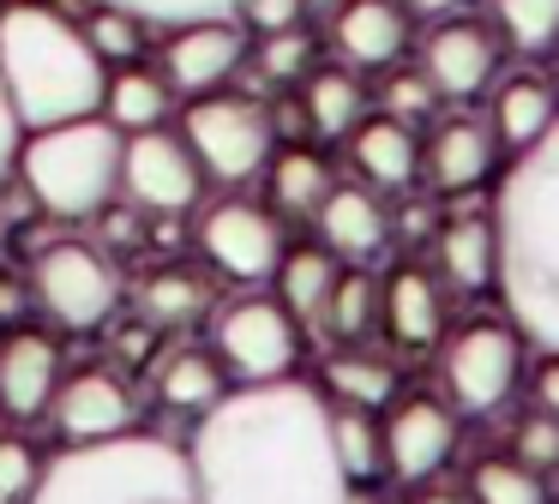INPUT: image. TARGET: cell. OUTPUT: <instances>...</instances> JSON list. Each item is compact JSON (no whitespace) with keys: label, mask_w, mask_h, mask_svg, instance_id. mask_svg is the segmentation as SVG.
<instances>
[{"label":"cell","mask_w":559,"mask_h":504,"mask_svg":"<svg viewBox=\"0 0 559 504\" xmlns=\"http://www.w3.org/2000/svg\"><path fill=\"white\" fill-rule=\"evenodd\" d=\"M181 451L199 504H343L355 492L331 444V403L307 379L235 384Z\"/></svg>","instance_id":"6da1fadb"},{"label":"cell","mask_w":559,"mask_h":504,"mask_svg":"<svg viewBox=\"0 0 559 504\" xmlns=\"http://www.w3.org/2000/svg\"><path fill=\"white\" fill-rule=\"evenodd\" d=\"M499 235L493 295L506 324L542 355H559V120L506 163L487 199Z\"/></svg>","instance_id":"7a4b0ae2"},{"label":"cell","mask_w":559,"mask_h":504,"mask_svg":"<svg viewBox=\"0 0 559 504\" xmlns=\"http://www.w3.org/2000/svg\"><path fill=\"white\" fill-rule=\"evenodd\" d=\"M0 79L13 96L25 132L61 127V120L103 115L109 60L91 48L85 24H73L49 0H7L0 7Z\"/></svg>","instance_id":"3957f363"},{"label":"cell","mask_w":559,"mask_h":504,"mask_svg":"<svg viewBox=\"0 0 559 504\" xmlns=\"http://www.w3.org/2000/svg\"><path fill=\"white\" fill-rule=\"evenodd\" d=\"M31 504H199L187 451L151 432L103 444H67Z\"/></svg>","instance_id":"277c9868"},{"label":"cell","mask_w":559,"mask_h":504,"mask_svg":"<svg viewBox=\"0 0 559 504\" xmlns=\"http://www.w3.org/2000/svg\"><path fill=\"white\" fill-rule=\"evenodd\" d=\"M121 132L103 115L61 120V127L25 132L19 144V187L31 192L37 211H49L55 223H85L103 216L109 199L121 192Z\"/></svg>","instance_id":"5b68a950"},{"label":"cell","mask_w":559,"mask_h":504,"mask_svg":"<svg viewBox=\"0 0 559 504\" xmlns=\"http://www.w3.org/2000/svg\"><path fill=\"white\" fill-rule=\"evenodd\" d=\"M187 151L199 156L205 180H223V187H241V180L265 175L271 151H277V132H271V108L259 96L241 91H205L187 96L181 127Z\"/></svg>","instance_id":"8992f818"},{"label":"cell","mask_w":559,"mask_h":504,"mask_svg":"<svg viewBox=\"0 0 559 504\" xmlns=\"http://www.w3.org/2000/svg\"><path fill=\"white\" fill-rule=\"evenodd\" d=\"M523 336L506 319H475L463 331L445 336L439 355V391L463 420H487L511 403V391L523 384Z\"/></svg>","instance_id":"52a82bcc"},{"label":"cell","mask_w":559,"mask_h":504,"mask_svg":"<svg viewBox=\"0 0 559 504\" xmlns=\"http://www.w3.org/2000/svg\"><path fill=\"white\" fill-rule=\"evenodd\" d=\"M211 348L235 384L295 379L301 367V319L277 295H235L211 312Z\"/></svg>","instance_id":"ba28073f"},{"label":"cell","mask_w":559,"mask_h":504,"mask_svg":"<svg viewBox=\"0 0 559 504\" xmlns=\"http://www.w3.org/2000/svg\"><path fill=\"white\" fill-rule=\"evenodd\" d=\"M31 300L61 331H103L121 312V271L109 252L85 247V240H55L31 264Z\"/></svg>","instance_id":"9c48e42d"},{"label":"cell","mask_w":559,"mask_h":504,"mask_svg":"<svg viewBox=\"0 0 559 504\" xmlns=\"http://www.w3.org/2000/svg\"><path fill=\"white\" fill-rule=\"evenodd\" d=\"M199 252L217 276L241 288H259L277 276L283 252H289V235H283V216L271 204H253V199H217L211 211H199V228H193Z\"/></svg>","instance_id":"30bf717a"},{"label":"cell","mask_w":559,"mask_h":504,"mask_svg":"<svg viewBox=\"0 0 559 504\" xmlns=\"http://www.w3.org/2000/svg\"><path fill=\"white\" fill-rule=\"evenodd\" d=\"M415 67L427 72L439 103H475L506 72V43L487 24V12H445V19H427Z\"/></svg>","instance_id":"8fae6325"},{"label":"cell","mask_w":559,"mask_h":504,"mask_svg":"<svg viewBox=\"0 0 559 504\" xmlns=\"http://www.w3.org/2000/svg\"><path fill=\"white\" fill-rule=\"evenodd\" d=\"M205 192V168L187 151L181 132L151 127V132H127L121 144V199L139 216H187Z\"/></svg>","instance_id":"7c38bea8"},{"label":"cell","mask_w":559,"mask_h":504,"mask_svg":"<svg viewBox=\"0 0 559 504\" xmlns=\"http://www.w3.org/2000/svg\"><path fill=\"white\" fill-rule=\"evenodd\" d=\"M379 427H385V475L403 487H427L457 456L463 415L433 391H397Z\"/></svg>","instance_id":"4fadbf2b"},{"label":"cell","mask_w":559,"mask_h":504,"mask_svg":"<svg viewBox=\"0 0 559 504\" xmlns=\"http://www.w3.org/2000/svg\"><path fill=\"white\" fill-rule=\"evenodd\" d=\"M163 79L175 96H205V91H229V79L247 67V24L235 19H193L175 24L163 43Z\"/></svg>","instance_id":"5bb4252c"},{"label":"cell","mask_w":559,"mask_h":504,"mask_svg":"<svg viewBox=\"0 0 559 504\" xmlns=\"http://www.w3.org/2000/svg\"><path fill=\"white\" fill-rule=\"evenodd\" d=\"M499 163H506V151H499L487 115H469L463 103H457V115H439L433 132H427V144H421V175H427V187H433V192H451V199H463V192H481L487 180L499 175Z\"/></svg>","instance_id":"9a60e30c"},{"label":"cell","mask_w":559,"mask_h":504,"mask_svg":"<svg viewBox=\"0 0 559 504\" xmlns=\"http://www.w3.org/2000/svg\"><path fill=\"white\" fill-rule=\"evenodd\" d=\"M49 420H55V432H61L67 444L127 439V432H139V396L127 391L115 372L85 367V372H73V379L55 384Z\"/></svg>","instance_id":"2e32d148"},{"label":"cell","mask_w":559,"mask_h":504,"mask_svg":"<svg viewBox=\"0 0 559 504\" xmlns=\"http://www.w3.org/2000/svg\"><path fill=\"white\" fill-rule=\"evenodd\" d=\"M331 48H337L343 67L355 72H385L409 55V36H415V19L397 7V0H343L331 12Z\"/></svg>","instance_id":"e0dca14e"},{"label":"cell","mask_w":559,"mask_h":504,"mask_svg":"<svg viewBox=\"0 0 559 504\" xmlns=\"http://www.w3.org/2000/svg\"><path fill=\"white\" fill-rule=\"evenodd\" d=\"M379 331L391 336V348L421 355L445 336V283L421 264H397L379 283Z\"/></svg>","instance_id":"ac0fdd59"},{"label":"cell","mask_w":559,"mask_h":504,"mask_svg":"<svg viewBox=\"0 0 559 504\" xmlns=\"http://www.w3.org/2000/svg\"><path fill=\"white\" fill-rule=\"evenodd\" d=\"M313 228H319V247L331 259H349V264H367L391 247V211L361 180H337L325 192V204L313 211Z\"/></svg>","instance_id":"d6986e66"},{"label":"cell","mask_w":559,"mask_h":504,"mask_svg":"<svg viewBox=\"0 0 559 504\" xmlns=\"http://www.w3.org/2000/svg\"><path fill=\"white\" fill-rule=\"evenodd\" d=\"M61 384V348L49 331L0 336V420H37L49 415Z\"/></svg>","instance_id":"ffe728a7"},{"label":"cell","mask_w":559,"mask_h":504,"mask_svg":"<svg viewBox=\"0 0 559 504\" xmlns=\"http://www.w3.org/2000/svg\"><path fill=\"white\" fill-rule=\"evenodd\" d=\"M554 120H559V91L542 79V72L511 67V72L493 79V91H487V127H493V139H499L506 156L530 151Z\"/></svg>","instance_id":"44dd1931"},{"label":"cell","mask_w":559,"mask_h":504,"mask_svg":"<svg viewBox=\"0 0 559 504\" xmlns=\"http://www.w3.org/2000/svg\"><path fill=\"white\" fill-rule=\"evenodd\" d=\"M433 264L439 283L457 295H487L499 276V235L487 211H451L433 235Z\"/></svg>","instance_id":"7402d4cb"},{"label":"cell","mask_w":559,"mask_h":504,"mask_svg":"<svg viewBox=\"0 0 559 504\" xmlns=\"http://www.w3.org/2000/svg\"><path fill=\"white\" fill-rule=\"evenodd\" d=\"M343 144H349V163L361 175V187H373V192H403L421 175V139H415L409 120L367 115Z\"/></svg>","instance_id":"603a6c76"},{"label":"cell","mask_w":559,"mask_h":504,"mask_svg":"<svg viewBox=\"0 0 559 504\" xmlns=\"http://www.w3.org/2000/svg\"><path fill=\"white\" fill-rule=\"evenodd\" d=\"M175 115V91L169 79H163L157 67H139V60H127V67H109V91H103V120H109L115 132H151L163 127V120Z\"/></svg>","instance_id":"cb8c5ba5"},{"label":"cell","mask_w":559,"mask_h":504,"mask_svg":"<svg viewBox=\"0 0 559 504\" xmlns=\"http://www.w3.org/2000/svg\"><path fill=\"white\" fill-rule=\"evenodd\" d=\"M331 187H337V175H331V163L313 144H283V151H271L265 192H271V211L277 216H307L313 223V211L325 204Z\"/></svg>","instance_id":"d4e9b609"},{"label":"cell","mask_w":559,"mask_h":504,"mask_svg":"<svg viewBox=\"0 0 559 504\" xmlns=\"http://www.w3.org/2000/svg\"><path fill=\"white\" fill-rule=\"evenodd\" d=\"M319 391L331 396V403H349V408H391V396L403 391V372L397 360L385 355H367L361 343L355 348H337V355L319 367Z\"/></svg>","instance_id":"484cf974"},{"label":"cell","mask_w":559,"mask_h":504,"mask_svg":"<svg viewBox=\"0 0 559 504\" xmlns=\"http://www.w3.org/2000/svg\"><path fill=\"white\" fill-rule=\"evenodd\" d=\"M301 108L313 120V139H349L367 120V84L355 67H313L301 79Z\"/></svg>","instance_id":"4316f807"},{"label":"cell","mask_w":559,"mask_h":504,"mask_svg":"<svg viewBox=\"0 0 559 504\" xmlns=\"http://www.w3.org/2000/svg\"><path fill=\"white\" fill-rule=\"evenodd\" d=\"M157 396H163V408L193 415V420L205 415L211 403H223V396H229V372H223L217 348H175L157 372Z\"/></svg>","instance_id":"83f0119b"},{"label":"cell","mask_w":559,"mask_h":504,"mask_svg":"<svg viewBox=\"0 0 559 504\" xmlns=\"http://www.w3.org/2000/svg\"><path fill=\"white\" fill-rule=\"evenodd\" d=\"M337 276H343V259H331L325 247H289L271 283H277V300L295 312V319L319 324V319H325L331 288H337Z\"/></svg>","instance_id":"f1b7e54d"},{"label":"cell","mask_w":559,"mask_h":504,"mask_svg":"<svg viewBox=\"0 0 559 504\" xmlns=\"http://www.w3.org/2000/svg\"><path fill=\"white\" fill-rule=\"evenodd\" d=\"M331 444H337V463H343V475H349V487L385 480V427H379L373 408L331 403Z\"/></svg>","instance_id":"f546056e"},{"label":"cell","mask_w":559,"mask_h":504,"mask_svg":"<svg viewBox=\"0 0 559 504\" xmlns=\"http://www.w3.org/2000/svg\"><path fill=\"white\" fill-rule=\"evenodd\" d=\"M487 24L499 31L506 55L542 60L559 48V0H487Z\"/></svg>","instance_id":"4dcf8cb0"},{"label":"cell","mask_w":559,"mask_h":504,"mask_svg":"<svg viewBox=\"0 0 559 504\" xmlns=\"http://www.w3.org/2000/svg\"><path fill=\"white\" fill-rule=\"evenodd\" d=\"M325 324L331 336H337L343 348H355V343H367V336L379 331V276L373 271H343L337 276V288H331V300H325Z\"/></svg>","instance_id":"1f68e13d"},{"label":"cell","mask_w":559,"mask_h":504,"mask_svg":"<svg viewBox=\"0 0 559 504\" xmlns=\"http://www.w3.org/2000/svg\"><path fill=\"white\" fill-rule=\"evenodd\" d=\"M469 499L475 504H554L547 499V475L523 468L518 456H481L469 468Z\"/></svg>","instance_id":"d6a6232c"},{"label":"cell","mask_w":559,"mask_h":504,"mask_svg":"<svg viewBox=\"0 0 559 504\" xmlns=\"http://www.w3.org/2000/svg\"><path fill=\"white\" fill-rule=\"evenodd\" d=\"M139 307H145V324H193L199 312L211 307L205 283L187 271H157L145 288H139Z\"/></svg>","instance_id":"836d02e7"},{"label":"cell","mask_w":559,"mask_h":504,"mask_svg":"<svg viewBox=\"0 0 559 504\" xmlns=\"http://www.w3.org/2000/svg\"><path fill=\"white\" fill-rule=\"evenodd\" d=\"M313 60H319V43H313L307 24L277 31V36H259V48H253V72L265 84H301L307 72H313Z\"/></svg>","instance_id":"e575fe53"},{"label":"cell","mask_w":559,"mask_h":504,"mask_svg":"<svg viewBox=\"0 0 559 504\" xmlns=\"http://www.w3.org/2000/svg\"><path fill=\"white\" fill-rule=\"evenodd\" d=\"M145 31H151V24L139 19V12L109 7V0H97V7H91V19H85L91 48H97V55L109 60V67H127V60L145 55Z\"/></svg>","instance_id":"d590c367"},{"label":"cell","mask_w":559,"mask_h":504,"mask_svg":"<svg viewBox=\"0 0 559 504\" xmlns=\"http://www.w3.org/2000/svg\"><path fill=\"white\" fill-rule=\"evenodd\" d=\"M379 108H385L391 120L421 127V120L439 115V91L427 84V72L415 67V60H397V67H385V79H379Z\"/></svg>","instance_id":"8d00e7d4"},{"label":"cell","mask_w":559,"mask_h":504,"mask_svg":"<svg viewBox=\"0 0 559 504\" xmlns=\"http://www.w3.org/2000/svg\"><path fill=\"white\" fill-rule=\"evenodd\" d=\"M43 456L31 439H19V432H0V504H31L43 487Z\"/></svg>","instance_id":"74e56055"},{"label":"cell","mask_w":559,"mask_h":504,"mask_svg":"<svg viewBox=\"0 0 559 504\" xmlns=\"http://www.w3.org/2000/svg\"><path fill=\"white\" fill-rule=\"evenodd\" d=\"M523 468H535V475H554L559 468V420L547 415V408H530V415L511 427V451Z\"/></svg>","instance_id":"f35d334b"},{"label":"cell","mask_w":559,"mask_h":504,"mask_svg":"<svg viewBox=\"0 0 559 504\" xmlns=\"http://www.w3.org/2000/svg\"><path fill=\"white\" fill-rule=\"evenodd\" d=\"M109 7H127L157 31H175V24H193V19H229L241 0H109Z\"/></svg>","instance_id":"ab89813d"},{"label":"cell","mask_w":559,"mask_h":504,"mask_svg":"<svg viewBox=\"0 0 559 504\" xmlns=\"http://www.w3.org/2000/svg\"><path fill=\"white\" fill-rule=\"evenodd\" d=\"M235 19H241L253 36H277V31L307 24V0H241V7H235Z\"/></svg>","instance_id":"60d3db41"},{"label":"cell","mask_w":559,"mask_h":504,"mask_svg":"<svg viewBox=\"0 0 559 504\" xmlns=\"http://www.w3.org/2000/svg\"><path fill=\"white\" fill-rule=\"evenodd\" d=\"M19 144H25V127H19V115H13V96H7V79H0V180L13 175V163H19Z\"/></svg>","instance_id":"b9f144b4"},{"label":"cell","mask_w":559,"mask_h":504,"mask_svg":"<svg viewBox=\"0 0 559 504\" xmlns=\"http://www.w3.org/2000/svg\"><path fill=\"white\" fill-rule=\"evenodd\" d=\"M530 396H535V408H547L559 420V355H542V367L530 372Z\"/></svg>","instance_id":"7bdbcfd3"},{"label":"cell","mask_w":559,"mask_h":504,"mask_svg":"<svg viewBox=\"0 0 559 504\" xmlns=\"http://www.w3.org/2000/svg\"><path fill=\"white\" fill-rule=\"evenodd\" d=\"M31 307H37V300H31V276H0V324L31 312Z\"/></svg>","instance_id":"ee69618b"},{"label":"cell","mask_w":559,"mask_h":504,"mask_svg":"<svg viewBox=\"0 0 559 504\" xmlns=\"http://www.w3.org/2000/svg\"><path fill=\"white\" fill-rule=\"evenodd\" d=\"M409 19H445V12H463L469 0H397Z\"/></svg>","instance_id":"f6af8a7d"},{"label":"cell","mask_w":559,"mask_h":504,"mask_svg":"<svg viewBox=\"0 0 559 504\" xmlns=\"http://www.w3.org/2000/svg\"><path fill=\"white\" fill-rule=\"evenodd\" d=\"M415 504H475V499H463V492H451V487H433V492H421Z\"/></svg>","instance_id":"bcb514c9"},{"label":"cell","mask_w":559,"mask_h":504,"mask_svg":"<svg viewBox=\"0 0 559 504\" xmlns=\"http://www.w3.org/2000/svg\"><path fill=\"white\" fill-rule=\"evenodd\" d=\"M337 7H343V0H307V19H331Z\"/></svg>","instance_id":"7dc6e473"},{"label":"cell","mask_w":559,"mask_h":504,"mask_svg":"<svg viewBox=\"0 0 559 504\" xmlns=\"http://www.w3.org/2000/svg\"><path fill=\"white\" fill-rule=\"evenodd\" d=\"M343 504H379V499H367V492H361V487H355V492H349V499H343Z\"/></svg>","instance_id":"c3c4849f"},{"label":"cell","mask_w":559,"mask_h":504,"mask_svg":"<svg viewBox=\"0 0 559 504\" xmlns=\"http://www.w3.org/2000/svg\"><path fill=\"white\" fill-rule=\"evenodd\" d=\"M385 504H415V499H385Z\"/></svg>","instance_id":"681fc988"},{"label":"cell","mask_w":559,"mask_h":504,"mask_svg":"<svg viewBox=\"0 0 559 504\" xmlns=\"http://www.w3.org/2000/svg\"><path fill=\"white\" fill-rule=\"evenodd\" d=\"M0 240H7V216H0Z\"/></svg>","instance_id":"f907efd6"},{"label":"cell","mask_w":559,"mask_h":504,"mask_svg":"<svg viewBox=\"0 0 559 504\" xmlns=\"http://www.w3.org/2000/svg\"><path fill=\"white\" fill-rule=\"evenodd\" d=\"M0 7H7V0H0Z\"/></svg>","instance_id":"816d5d0a"}]
</instances>
